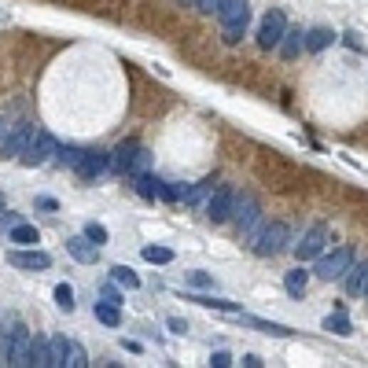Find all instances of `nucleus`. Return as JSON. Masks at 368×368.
Segmentation results:
<instances>
[{
  "label": "nucleus",
  "mask_w": 368,
  "mask_h": 368,
  "mask_svg": "<svg viewBox=\"0 0 368 368\" xmlns=\"http://www.w3.org/2000/svg\"><path fill=\"white\" fill-rule=\"evenodd\" d=\"M111 169L122 177H137V173H151V151L140 140H122L111 151Z\"/></svg>",
  "instance_id": "f257e3e1"
},
{
  "label": "nucleus",
  "mask_w": 368,
  "mask_h": 368,
  "mask_svg": "<svg viewBox=\"0 0 368 368\" xmlns=\"http://www.w3.org/2000/svg\"><path fill=\"white\" fill-rule=\"evenodd\" d=\"M30 328L23 320H15L11 324V332L0 335V364H11V368H26L30 364Z\"/></svg>",
  "instance_id": "f03ea898"
},
{
  "label": "nucleus",
  "mask_w": 368,
  "mask_h": 368,
  "mask_svg": "<svg viewBox=\"0 0 368 368\" xmlns=\"http://www.w3.org/2000/svg\"><path fill=\"white\" fill-rule=\"evenodd\" d=\"M228 221H236V232H240V240H254L258 232H262V225H266V218H262V206H258V199L254 196H236L232 199V218Z\"/></svg>",
  "instance_id": "7ed1b4c3"
},
{
  "label": "nucleus",
  "mask_w": 368,
  "mask_h": 368,
  "mask_svg": "<svg viewBox=\"0 0 368 368\" xmlns=\"http://www.w3.org/2000/svg\"><path fill=\"white\" fill-rule=\"evenodd\" d=\"M218 19L225 26V45H240L251 23V0H221Z\"/></svg>",
  "instance_id": "20e7f679"
},
{
  "label": "nucleus",
  "mask_w": 368,
  "mask_h": 368,
  "mask_svg": "<svg viewBox=\"0 0 368 368\" xmlns=\"http://www.w3.org/2000/svg\"><path fill=\"white\" fill-rule=\"evenodd\" d=\"M288 240H291V232H288L284 221H266L262 232L251 240V251H254L258 258H276L280 251L288 247Z\"/></svg>",
  "instance_id": "39448f33"
},
{
  "label": "nucleus",
  "mask_w": 368,
  "mask_h": 368,
  "mask_svg": "<svg viewBox=\"0 0 368 368\" xmlns=\"http://www.w3.org/2000/svg\"><path fill=\"white\" fill-rule=\"evenodd\" d=\"M52 155H59L56 137H52V133H45V129H33L30 140H26V147H23V155H19V162L33 169V166H45Z\"/></svg>",
  "instance_id": "423d86ee"
},
{
  "label": "nucleus",
  "mask_w": 368,
  "mask_h": 368,
  "mask_svg": "<svg viewBox=\"0 0 368 368\" xmlns=\"http://www.w3.org/2000/svg\"><path fill=\"white\" fill-rule=\"evenodd\" d=\"M350 266H354V247H335V251L317 254V269L313 273L320 280H342Z\"/></svg>",
  "instance_id": "0eeeda50"
},
{
  "label": "nucleus",
  "mask_w": 368,
  "mask_h": 368,
  "mask_svg": "<svg viewBox=\"0 0 368 368\" xmlns=\"http://www.w3.org/2000/svg\"><path fill=\"white\" fill-rule=\"evenodd\" d=\"M284 30H288V15L280 11V8H273V11H266V19L258 23V48H266V52H273V48H280V41H284Z\"/></svg>",
  "instance_id": "6e6552de"
},
{
  "label": "nucleus",
  "mask_w": 368,
  "mask_h": 368,
  "mask_svg": "<svg viewBox=\"0 0 368 368\" xmlns=\"http://www.w3.org/2000/svg\"><path fill=\"white\" fill-rule=\"evenodd\" d=\"M328 243H332V232H328V225H313L306 236H302V243H295L298 262H310V258L324 254V251H328Z\"/></svg>",
  "instance_id": "1a4fd4ad"
},
{
  "label": "nucleus",
  "mask_w": 368,
  "mask_h": 368,
  "mask_svg": "<svg viewBox=\"0 0 368 368\" xmlns=\"http://www.w3.org/2000/svg\"><path fill=\"white\" fill-rule=\"evenodd\" d=\"M232 199H236V191L228 188V184H218L210 191V199L203 203V210H206V218L214 221V225H221V221H228L232 218Z\"/></svg>",
  "instance_id": "9d476101"
},
{
  "label": "nucleus",
  "mask_w": 368,
  "mask_h": 368,
  "mask_svg": "<svg viewBox=\"0 0 368 368\" xmlns=\"http://www.w3.org/2000/svg\"><path fill=\"white\" fill-rule=\"evenodd\" d=\"M33 129H37V125H30V122H15V125H8L4 140H0V159H19V155H23V147H26V140H30Z\"/></svg>",
  "instance_id": "9b49d317"
},
{
  "label": "nucleus",
  "mask_w": 368,
  "mask_h": 368,
  "mask_svg": "<svg viewBox=\"0 0 368 368\" xmlns=\"http://www.w3.org/2000/svg\"><path fill=\"white\" fill-rule=\"evenodd\" d=\"M74 169H78V177H81V181H96L100 173L111 169V155H107V151H100V147H89Z\"/></svg>",
  "instance_id": "f8f14e48"
},
{
  "label": "nucleus",
  "mask_w": 368,
  "mask_h": 368,
  "mask_svg": "<svg viewBox=\"0 0 368 368\" xmlns=\"http://www.w3.org/2000/svg\"><path fill=\"white\" fill-rule=\"evenodd\" d=\"M67 254L74 258V262H81V266H96L100 262V243H93L89 236H70L67 240Z\"/></svg>",
  "instance_id": "ddd939ff"
},
{
  "label": "nucleus",
  "mask_w": 368,
  "mask_h": 368,
  "mask_svg": "<svg viewBox=\"0 0 368 368\" xmlns=\"http://www.w3.org/2000/svg\"><path fill=\"white\" fill-rule=\"evenodd\" d=\"M8 262H11L15 269H33V273H37V269H52V254L37 251V247H33V251H11Z\"/></svg>",
  "instance_id": "4468645a"
},
{
  "label": "nucleus",
  "mask_w": 368,
  "mask_h": 368,
  "mask_svg": "<svg viewBox=\"0 0 368 368\" xmlns=\"http://www.w3.org/2000/svg\"><path fill=\"white\" fill-rule=\"evenodd\" d=\"M214 188H218V184H214V177H206V181H199V184H188V188H181V203H184V206H203V203L210 199Z\"/></svg>",
  "instance_id": "2eb2a0df"
},
{
  "label": "nucleus",
  "mask_w": 368,
  "mask_h": 368,
  "mask_svg": "<svg viewBox=\"0 0 368 368\" xmlns=\"http://www.w3.org/2000/svg\"><path fill=\"white\" fill-rule=\"evenodd\" d=\"M335 30H328V26H313V30H306V52H324V48H332L335 45Z\"/></svg>",
  "instance_id": "dca6fc26"
},
{
  "label": "nucleus",
  "mask_w": 368,
  "mask_h": 368,
  "mask_svg": "<svg viewBox=\"0 0 368 368\" xmlns=\"http://www.w3.org/2000/svg\"><path fill=\"white\" fill-rule=\"evenodd\" d=\"M8 240L19 243V247H37V243H41V232H37L33 225H26V221H19V225L8 228Z\"/></svg>",
  "instance_id": "f3484780"
},
{
  "label": "nucleus",
  "mask_w": 368,
  "mask_h": 368,
  "mask_svg": "<svg viewBox=\"0 0 368 368\" xmlns=\"http://www.w3.org/2000/svg\"><path fill=\"white\" fill-rule=\"evenodd\" d=\"M302 45H306V33H302V26H288L284 30V41H280V56H284V59H295L298 52H302Z\"/></svg>",
  "instance_id": "a211bd4d"
},
{
  "label": "nucleus",
  "mask_w": 368,
  "mask_h": 368,
  "mask_svg": "<svg viewBox=\"0 0 368 368\" xmlns=\"http://www.w3.org/2000/svg\"><path fill=\"white\" fill-rule=\"evenodd\" d=\"M342 280H346V291H350V295H364V288H368V262L350 266Z\"/></svg>",
  "instance_id": "6ab92c4d"
},
{
  "label": "nucleus",
  "mask_w": 368,
  "mask_h": 368,
  "mask_svg": "<svg viewBox=\"0 0 368 368\" xmlns=\"http://www.w3.org/2000/svg\"><path fill=\"white\" fill-rule=\"evenodd\" d=\"M284 288H288V295H291V298H302V295H306V288H310V273L302 269V266H298V269H291V273L284 276Z\"/></svg>",
  "instance_id": "aec40b11"
},
{
  "label": "nucleus",
  "mask_w": 368,
  "mask_h": 368,
  "mask_svg": "<svg viewBox=\"0 0 368 368\" xmlns=\"http://www.w3.org/2000/svg\"><path fill=\"white\" fill-rule=\"evenodd\" d=\"M324 332H335V335H354V324H350V317H346L342 310H335V313L324 317Z\"/></svg>",
  "instance_id": "412c9836"
},
{
  "label": "nucleus",
  "mask_w": 368,
  "mask_h": 368,
  "mask_svg": "<svg viewBox=\"0 0 368 368\" xmlns=\"http://www.w3.org/2000/svg\"><path fill=\"white\" fill-rule=\"evenodd\" d=\"M93 313H96V320H100V324H107V328H118V324H122V313H118L115 302H96Z\"/></svg>",
  "instance_id": "4be33fe9"
},
{
  "label": "nucleus",
  "mask_w": 368,
  "mask_h": 368,
  "mask_svg": "<svg viewBox=\"0 0 368 368\" xmlns=\"http://www.w3.org/2000/svg\"><path fill=\"white\" fill-rule=\"evenodd\" d=\"M30 364L33 368H52V357H48V339H33L30 342Z\"/></svg>",
  "instance_id": "5701e85b"
},
{
  "label": "nucleus",
  "mask_w": 368,
  "mask_h": 368,
  "mask_svg": "<svg viewBox=\"0 0 368 368\" xmlns=\"http://www.w3.org/2000/svg\"><path fill=\"white\" fill-rule=\"evenodd\" d=\"M111 280H115L118 288H125V291H137V288H140V276L129 269V266H115V269H111Z\"/></svg>",
  "instance_id": "b1692460"
},
{
  "label": "nucleus",
  "mask_w": 368,
  "mask_h": 368,
  "mask_svg": "<svg viewBox=\"0 0 368 368\" xmlns=\"http://www.w3.org/2000/svg\"><path fill=\"white\" fill-rule=\"evenodd\" d=\"M67 339L63 335H52L48 339V357H52V368H67Z\"/></svg>",
  "instance_id": "393cba45"
},
{
  "label": "nucleus",
  "mask_w": 368,
  "mask_h": 368,
  "mask_svg": "<svg viewBox=\"0 0 368 368\" xmlns=\"http://www.w3.org/2000/svg\"><path fill=\"white\" fill-rule=\"evenodd\" d=\"M133 188H137V196H140V199H147V203H155V199H159V191H155V177H151V173H137V177H133Z\"/></svg>",
  "instance_id": "a878e982"
},
{
  "label": "nucleus",
  "mask_w": 368,
  "mask_h": 368,
  "mask_svg": "<svg viewBox=\"0 0 368 368\" xmlns=\"http://www.w3.org/2000/svg\"><path fill=\"white\" fill-rule=\"evenodd\" d=\"M191 302H199V306H206V310H221V313H232V317H240V306H236V302H228V298H191Z\"/></svg>",
  "instance_id": "bb28decb"
},
{
  "label": "nucleus",
  "mask_w": 368,
  "mask_h": 368,
  "mask_svg": "<svg viewBox=\"0 0 368 368\" xmlns=\"http://www.w3.org/2000/svg\"><path fill=\"white\" fill-rule=\"evenodd\" d=\"M140 254H144V262H151V266H169L173 262V251L169 247H144Z\"/></svg>",
  "instance_id": "cd10ccee"
},
{
  "label": "nucleus",
  "mask_w": 368,
  "mask_h": 368,
  "mask_svg": "<svg viewBox=\"0 0 368 368\" xmlns=\"http://www.w3.org/2000/svg\"><path fill=\"white\" fill-rule=\"evenodd\" d=\"M56 306L63 313H74V288L70 284H56Z\"/></svg>",
  "instance_id": "c85d7f7f"
},
{
  "label": "nucleus",
  "mask_w": 368,
  "mask_h": 368,
  "mask_svg": "<svg viewBox=\"0 0 368 368\" xmlns=\"http://www.w3.org/2000/svg\"><path fill=\"white\" fill-rule=\"evenodd\" d=\"M85 364H89L85 346H81V342H70V346H67V368H85Z\"/></svg>",
  "instance_id": "c756f323"
},
{
  "label": "nucleus",
  "mask_w": 368,
  "mask_h": 368,
  "mask_svg": "<svg viewBox=\"0 0 368 368\" xmlns=\"http://www.w3.org/2000/svg\"><path fill=\"white\" fill-rule=\"evenodd\" d=\"M155 191H159L162 203H181V188H173V184L162 181V177H155Z\"/></svg>",
  "instance_id": "7c9ffc66"
},
{
  "label": "nucleus",
  "mask_w": 368,
  "mask_h": 368,
  "mask_svg": "<svg viewBox=\"0 0 368 368\" xmlns=\"http://www.w3.org/2000/svg\"><path fill=\"white\" fill-rule=\"evenodd\" d=\"M81 155H85V147H59V155H56V159H59L63 166H70V169H74V166L81 162Z\"/></svg>",
  "instance_id": "2f4dec72"
},
{
  "label": "nucleus",
  "mask_w": 368,
  "mask_h": 368,
  "mask_svg": "<svg viewBox=\"0 0 368 368\" xmlns=\"http://www.w3.org/2000/svg\"><path fill=\"white\" fill-rule=\"evenodd\" d=\"M85 236H89L93 243H100V247H103L107 240H111V236H107V228H103V225H96V221H89V225H85Z\"/></svg>",
  "instance_id": "473e14b6"
},
{
  "label": "nucleus",
  "mask_w": 368,
  "mask_h": 368,
  "mask_svg": "<svg viewBox=\"0 0 368 368\" xmlns=\"http://www.w3.org/2000/svg\"><path fill=\"white\" fill-rule=\"evenodd\" d=\"M184 280H188L191 288H214V276H210V273H203V269H196V273H188Z\"/></svg>",
  "instance_id": "72a5a7b5"
},
{
  "label": "nucleus",
  "mask_w": 368,
  "mask_h": 368,
  "mask_svg": "<svg viewBox=\"0 0 368 368\" xmlns=\"http://www.w3.org/2000/svg\"><path fill=\"white\" fill-rule=\"evenodd\" d=\"M11 225H19V214L8 210V206H0V232H8Z\"/></svg>",
  "instance_id": "f704fd0d"
},
{
  "label": "nucleus",
  "mask_w": 368,
  "mask_h": 368,
  "mask_svg": "<svg viewBox=\"0 0 368 368\" xmlns=\"http://www.w3.org/2000/svg\"><path fill=\"white\" fill-rule=\"evenodd\" d=\"M228 364H232V354H228V350L210 354V368H228Z\"/></svg>",
  "instance_id": "c9c22d12"
},
{
  "label": "nucleus",
  "mask_w": 368,
  "mask_h": 368,
  "mask_svg": "<svg viewBox=\"0 0 368 368\" xmlns=\"http://www.w3.org/2000/svg\"><path fill=\"white\" fill-rule=\"evenodd\" d=\"M218 8H221V0H196V11L203 15H218Z\"/></svg>",
  "instance_id": "e433bc0d"
},
{
  "label": "nucleus",
  "mask_w": 368,
  "mask_h": 368,
  "mask_svg": "<svg viewBox=\"0 0 368 368\" xmlns=\"http://www.w3.org/2000/svg\"><path fill=\"white\" fill-rule=\"evenodd\" d=\"M166 328H169L173 335H184V332H188V324H184L181 317H169V320H166Z\"/></svg>",
  "instance_id": "4c0bfd02"
},
{
  "label": "nucleus",
  "mask_w": 368,
  "mask_h": 368,
  "mask_svg": "<svg viewBox=\"0 0 368 368\" xmlns=\"http://www.w3.org/2000/svg\"><path fill=\"white\" fill-rule=\"evenodd\" d=\"M37 206H41V210H59V203H56L52 196H37Z\"/></svg>",
  "instance_id": "58836bf2"
},
{
  "label": "nucleus",
  "mask_w": 368,
  "mask_h": 368,
  "mask_svg": "<svg viewBox=\"0 0 368 368\" xmlns=\"http://www.w3.org/2000/svg\"><path fill=\"white\" fill-rule=\"evenodd\" d=\"M103 302H115V306H118L122 298H118V291H115V288H103Z\"/></svg>",
  "instance_id": "ea45409f"
},
{
  "label": "nucleus",
  "mask_w": 368,
  "mask_h": 368,
  "mask_svg": "<svg viewBox=\"0 0 368 368\" xmlns=\"http://www.w3.org/2000/svg\"><path fill=\"white\" fill-rule=\"evenodd\" d=\"M122 346H125L129 354H140V350H144V346H140V342H133V339H122Z\"/></svg>",
  "instance_id": "a19ab883"
},
{
  "label": "nucleus",
  "mask_w": 368,
  "mask_h": 368,
  "mask_svg": "<svg viewBox=\"0 0 368 368\" xmlns=\"http://www.w3.org/2000/svg\"><path fill=\"white\" fill-rule=\"evenodd\" d=\"M243 364H247V368H262V357H258V354H247Z\"/></svg>",
  "instance_id": "79ce46f5"
},
{
  "label": "nucleus",
  "mask_w": 368,
  "mask_h": 368,
  "mask_svg": "<svg viewBox=\"0 0 368 368\" xmlns=\"http://www.w3.org/2000/svg\"><path fill=\"white\" fill-rule=\"evenodd\" d=\"M4 133H8V118L0 115V140H4Z\"/></svg>",
  "instance_id": "37998d69"
},
{
  "label": "nucleus",
  "mask_w": 368,
  "mask_h": 368,
  "mask_svg": "<svg viewBox=\"0 0 368 368\" xmlns=\"http://www.w3.org/2000/svg\"><path fill=\"white\" fill-rule=\"evenodd\" d=\"M181 4H191V8H196V0H181Z\"/></svg>",
  "instance_id": "c03bdc74"
},
{
  "label": "nucleus",
  "mask_w": 368,
  "mask_h": 368,
  "mask_svg": "<svg viewBox=\"0 0 368 368\" xmlns=\"http://www.w3.org/2000/svg\"><path fill=\"white\" fill-rule=\"evenodd\" d=\"M0 335H4V324H0Z\"/></svg>",
  "instance_id": "a18cd8bd"
},
{
  "label": "nucleus",
  "mask_w": 368,
  "mask_h": 368,
  "mask_svg": "<svg viewBox=\"0 0 368 368\" xmlns=\"http://www.w3.org/2000/svg\"><path fill=\"white\" fill-rule=\"evenodd\" d=\"M364 298H368V288H364Z\"/></svg>",
  "instance_id": "49530a36"
}]
</instances>
